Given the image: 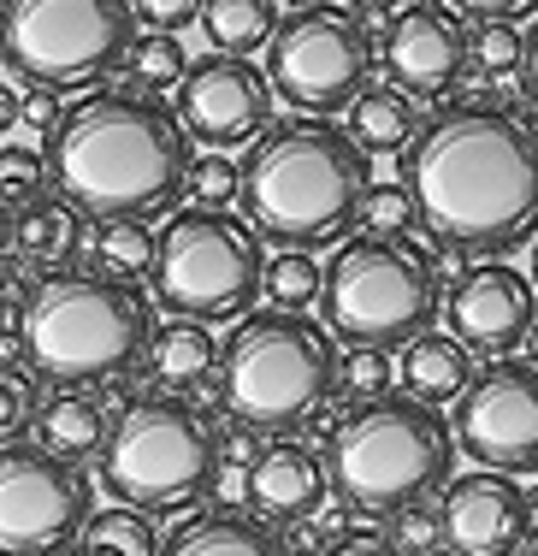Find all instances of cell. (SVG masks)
I'll return each instance as SVG.
<instances>
[{
    "label": "cell",
    "instance_id": "1",
    "mask_svg": "<svg viewBox=\"0 0 538 556\" xmlns=\"http://www.w3.org/2000/svg\"><path fill=\"white\" fill-rule=\"evenodd\" d=\"M432 243L467 261H503L538 237V125L497 101H456L397 154Z\"/></svg>",
    "mask_w": 538,
    "mask_h": 556
},
{
    "label": "cell",
    "instance_id": "2",
    "mask_svg": "<svg viewBox=\"0 0 538 556\" xmlns=\"http://www.w3.org/2000/svg\"><path fill=\"white\" fill-rule=\"evenodd\" d=\"M190 137L154 89H89L48 137V178L84 219H161L178 207Z\"/></svg>",
    "mask_w": 538,
    "mask_h": 556
},
{
    "label": "cell",
    "instance_id": "3",
    "mask_svg": "<svg viewBox=\"0 0 538 556\" xmlns=\"http://www.w3.org/2000/svg\"><path fill=\"white\" fill-rule=\"evenodd\" d=\"M238 202L248 225L279 249H325L356 231L373 161L356 149L337 118H279L243 154Z\"/></svg>",
    "mask_w": 538,
    "mask_h": 556
},
{
    "label": "cell",
    "instance_id": "4",
    "mask_svg": "<svg viewBox=\"0 0 538 556\" xmlns=\"http://www.w3.org/2000/svg\"><path fill=\"white\" fill-rule=\"evenodd\" d=\"M24 355L54 386H113L149 355L154 308L137 285L89 267L42 273L24 290Z\"/></svg>",
    "mask_w": 538,
    "mask_h": 556
},
{
    "label": "cell",
    "instance_id": "5",
    "mask_svg": "<svg viewBox=\"0 0 538 556\" xmlns=\"http://www.w3.org/2000/svg\"><path fill=\"white\" fill-rule=\"evenodd\" d=\"M214 386L219 408L243 432L291 439L296 427H308L332 403L337 343L308 314H284V308L243 314V326H231V338L219 343Z\"/></svg>",
    "mask_w": 538,
    "mask_h": 556
},
{
    "label": "cell",
    "instance_id": "6",
    "mask_svg": "<svg viewBox=\"0 0 538 556\" xmlns=\"http://www.w3.org/2000/svg\"><path fill=\"white\" fill-rule=\"evenodd\" d=\"M325 480L361 515H397L409 503L450 485L456 439L450 420L414 396H373L356 403L325 439Z\"/></svg>",
    "mask_w": 538,
    "mask_h": 556
},
{
    "label": "cell",
    "instance_id": "7",
    "mask_svg": "<svg viewBox=\"0 0 538 556\" xmlns=\"http://www.w3.org/2000/svg\"><path fill=\"white\" fill-rule=\"evenodd\" d=\"M332 338L361 343V350H409L420 332L444 314L438 278L426 273L420 249L402 237H367L349 231L320 267V302Z\"/></svg>",
    "mask_w": 538,
    "mask_h": 556
},
{
    "label": "cell",
    "instance_id": "8",
    "mask_svg": "<svg viewBox=\"0 0 538 556\" xmlns=\"http://www.w3.org/2000/svg\"><path fill=\"white\" fill-rule=\"evenodd\" d=\"M219 480V439L207 415L183 396H137L113 415V432L101 444V485L125 509H178L202 497Z\"/></svg>",
    "mask_w": 538,
    "mask_h": 556
},
{
    "label": "cell",
    "instance_id": "9",
    "mask_svg": "<svg viewBox=\"0 0 538 556\" xmlns=\"http://www.w3.org/2000/svg\"><path fill=\"white\" fill-rule=\"evenodd\" d=\"M260 231L226 207H178L154 231V302L172 320H238L260 296Z\"/></svg>",
    "mask_w": 538,
    "mask_h": 556
},
{
    "label": "cell",
    "instance_id": "10",
    "mask_svg": "<svg viewBox=\"0 0 538 556\" xmlns=\"http://www.w3.org/2000/svg\"><path fill=\"white\" fill-rule=\"evenodd\" d=\"M130 42H137L130 0H0V65L18 84H95L119 72Z\"/></svg>",
    "mask_w": 538,
    "mask_h": 556
},
{
    "label": "cell",
    "instance_id": "11",
    "mask_svg": "<svg viewBox=\"0 0 538 556\" xmlns=\"http://www.w3.org/2000/svg\"><path fill=\"white\" fill-rule=\"evenodd\" d=\"M379 42L356 7H308L272 30L267 42V84L308 118H337L373 84Z\"/></svg>",
    "mask_w": 538,
    "mask_h": 556
},
{
    "label": "cell",
    "instance_id": "12",
    "mask_svg": "<svg viewBox=\"0 0 538 556\" xmlns=\"http://www.w3.org/2000/svg\"><path fill=\"white\" fill-rule=\"evenodd\" d=\"M95 485L42 444H0V556H54L77 545Z\"/></svg>",
    "mask_w": 538,
    "mask_h": 556
},
{
    "label": "cell",
    "instance_id": "13",
    "mask_svg": "<svg viewBox=\"0 0 538 556\" xmlns=\"http://www.w3.org/2000/svg\"><path fill=\"white\" fill-rule=\"evenodd\" d=\"M456 432L474 468L491 473H538V367L497 355L491 367H474V379L456 396Z\"/></svg>",
    "mask_w": 538,
    "mask_h": 556
},
{
    "label": "cell",
    "instance_id": "14",
    "mask_svg": "<svg viewBox=\"0 0 538 556\" xmlns=\"http://www.w3.org/2000/svg\"><path fill=\"white\" fill-rule=\"evenodd\" d=\"M172 118L202 149H248L272 125V84L243 54H202L183 65L172 89Z\"/></svg>",
    "mask_w": 538,
    "mask_h": 556
},
{
    "label": "cell",
    "instance_id": "15",
    "mask_svg": "<svg viewBox=\"0 0 538 556\" xmlns=\"http://www.w3.org/2000/svg\"><path fill=\"white\" fill-rule=\"evenodd\" d=\"M390 84L414 101H450L467 84V24L456 7L438 0H409L379 36Z\"/></svg>",
    "mask_w": 538,
    "mask_h": 556
},
{
    "label": "cell",
    "instance_id": "16",
    "mask_svg": "<svg viewBox=\"0 0 538 556\" xmlns=\"http://www.w3.org/2000/svg\"><path fill=\"white\" fill-rule=\"evenodd\" d=\"M533 320H538V290H533V278L521 267H509V261H479V267H467L450 285V296H444V326H450V338L462 343L467 355H491V362L515 350Z\"/></svg>",
    "mask_w": 538,
    "mask_h": 556
},
{
    "label": "cell",
    "instance_id": "17",
    "mask_svg": "<svg viewBox=\"0 0 538 556\" xmlns=\"http://www.w3.org/2000/svg\"><path fill=\"white\" fill-rule=\"evenodd\" d=\"M438 521H444V545L456 556H515L521 533L533 521V497L509 473L474 468L444 485Z\"/></svg>",
    "mask_w": 538,
    "mask_h": 556
},
{
    "label": "cell",
    "instance_id": "18",
    "mask_svg": "<svg viewBox=\"0 0 538 556\" xmlns=\"http://www.w3.org/2000/svg\"><path fill=\"white\" fill-rule=\"evenodd\" d=\"M325 492H332L325 462L296 439H267L255 450L248 480H243V503L255 509V521H267V527H291V521L320 515Z\"/></svg>",
    "mask_w": 538,
    "mask_h": 556
},
{
    "label": "cell",
    "instance_id": "19",
    "mask_svg": "<svg viewBox=\"0 0 538 556\" xmlns=\"http://www.w3.org/2000/svg\"><path fill=\"white\" fill-rule=\"evenodd\" d=\"M30 427H36V444H42L48 456L89 462V456H101V444H107V432H113V408L89 386H60L48 403H36Z\"/></svg>",
    "mask_w": 538,
    "mask_h": 556
},
{
    "label": "cell",
    "instance_id": "20",
    "mask_svg": "<svg viewBox=\"0 0 538 556\" xmlns=\"http://www.w3.org/2000/svg\"><path fill=\"white\" fill-rule=\"evenodd\" d=\"M397 379H402V396L438 408V403H456L462 386L474 379V355H467L450 332H420L409 350H402Z\"/></svg>",
    "mask_w": 538,
    "mask_h": 556
},
{
    "label": "cell",
    "instance_id": "21",
    "mask_svg": "<svg viewBox=\"0 0 538 556\" xmlns=\"http://www.w3.org/2000/svg\"><path fill=\"white\" fill-rule=\"evenodd\" d=\"M420 101L402 96L397 84H367L356 101H349V137H356V149L373 161V154H402L409 142L420 137Z\"/></svg>",
    "mask_w": 538,
    "mask_h": 556
},
{
    "label": "cell",
    "instance_id": "22",
    "mask_svg": "<svg viewBox=\"0 0 538 556\" xmlns=\"http://www.w3.org/2000/svg\"><path fill=\"white\" fill-rule=\"evenodd\" d=\"M161 556H291V551L255 515H195L166 539Z\"/></svg>",
    "mask_w": 538,
    "mask_h": 556
},
{
    "label": "cell",
    "instance_id": "23",
    "mask_svg": "<svg viewBox=\"0 0 538 556\" xmlns=\"http://www.w3.org/2000/svg\"><path fill=\"white\" fill-rule=\"evenodd\" d=\"M77 219L65 202H30L24 214H12V261L18 267H30L36 278L42 273H60L65 261L77 255V243H84V231H77Z\"/></svg>",
    "mask_w": 538,
    "mask_h": 556
},
{
    "label": "cell",
    "instance_id": "24",
    "mask_svg": "<svg viewBox=\"0 0 538 556\" xmlns=\"http://www.w3.org/2000/svg\"><path fill=\"white\" fill-rule=\"evenodd\" d=\"M219 362V343L202 320H172V326H154L149 338V374L161 379L166 391H190L202 379H214Z\"/></svg>",
    "mask_w": 538,
    "mask_h": 556
},
{
    "label": "cell",
    "instance_id": "25",
    "mask_svg": "<svg viewBox=\"0 0 538 556\" xmlns=\"http://www.w3.org/2000/svg\"><path fill=\"white\" fill-rule=\"evenodd\" d=\"M202 36L214 42V54H255L279 30V0H202Z\"/></svg>",
    "mask_w": 538,
    "mask_h": 556
},
{
    "label": "cell",
    "instance_id": "26",
    "mask_svg": "<svg viewBox=\"0 0 538 556\" xmlns=\"http://www.w3.org/2000/svg\"><path fill=\"white\" fill-rule=\"evenodd\" d=\"M89 273L119 278V285H142V278L154 273L149 219H95V237H89Z\"/></svg>",
    "mask_w": 538,
    "mask_h": 556
},
{
    "label": "cell",
    "instance_id": "27",
    "mask_svg": "<svg viewBox=\"0 0 538 556\" xmlns=\"http://www.w3.org/2000/svg\"><path fill=\"white\" fill-rule=\"evenodd\" d=\"M77 556H161V533L142 509H89L84 533H77Z\"/></svg>",
    "mask_w": 538,
    "mask_h": 556
},
{
    "label": "cell",
    "instance_id": "28",
    "mask_svg": "<svg viewBox=\"0 0 538 556\" xmlns=\"http://www.w3.org/2000/svg\"><path fill=\"white\" fill-rule=\"evenodd\" d=\"M260 296L284 314H308L320 302V261L308 249H279L267 261V273H260Z\"/></svg>",
    "mask_w": 538,
    "mask_h": 556
},
{
    "label": "cell",
    "instance_id": "29",
    "mask_svg": "<svg viewBox=\"0 0 538 556\" xmlns=\"http://www.w3.org/2000/svg\"><path fill=\"white\" fill-rule=\"evenodd\" d=\"M521 60H527L521 24H474V36H467V72H479L485 84H509V77H521Z\"/></svg>",
    "mask_w": 538,
    "mask_h": 556
},
{
    "label": "cell",
    "instance_id": "30",
    "mask_svg": "<svg viewBox=\"0 0 538 556\" xmlns=\"http://www.w3.org/2000/svg\"><path fill=\"white\" fill-rule=\"evenodd\" d=\"M356 231L367 237H409L420 231V207H414V195L402 190V184H367V195H361V214H356Z\"/></svg>",
    "mask_w": 538,
    "mask_h": 556
},
{
    "label": "cell",
    "instance_id": "31",
    "mask_svg": "<svg viewBox=\"0 0 538 556\" xmlns=\"http://www.w3.org/2000/svg\"><path fill=\"white\" fill-rule=\"evenodd\" d=\"M125 65H130V84H137V89H178V77H183V65H190V54H183L178 36L149 30V36H137V42H130Z\"/></svg>",
    "mask_w": 538,
    "mask_h": 556
},
{
    "label": "cell",
    "instance_id": "32",
    "mask_svg": "<svg viewBox=\"0 0 538 556\" xmlns=\"http://www.w3.org/2000/svg\"><path fill=\"white\" fill-rule=\"evenodd\" d=\"M48 195V161L36 149H18V142H0V207L7 214H24L30 202Z\"/></svg>",
    "mask_w": 538,
    "mask_h": 556
},
{
    "label": "cell",
    "instance_id": "33",
    "mask_svg": "<svg viewBox=\"0 0 538 556\" xmlns=\"http://www.w3.org/2000/svg\"><path fill=\"white\" fill-rule=\"evenodd\" d=\"M390 379H397V367H390L385 350H361V343H349L344 355H337V396H349V403H373V396L390 391Z\"/></svg>",
    "mask_w": 538,
    "mask_h": 556
},
{
    "label": "cell",
    "instance_id": "34",
    "mask_svg": "<svg viewBox=\"0 0 538 556\" xmlns=\"http://www.w3.org/2000/svg\"><path fill=\"white\" fill-rule=\"evenodd\" d=\"M238 184H243V172H238L231 154H219V149L190 154V172H183L190 207H231V202H238Z\"/></svg>",
    "mask_w": 538,
    "mask_h": 556
},
{
    "label": "cell",
    "instance_id": "35",
    "mask_svg": "<svg viewBox=\"0 0 538 556\" xmlns=\"http://www.w3.org/2000/svg\"><path fill=\"white\" fill-rule=\"evenodd\" d=\"M36 420V379L0 362V444H18Z\"/></svg>",
    "mask_w": 538,
    "mask_h": 556
},
{
    "label": "cell",
    "instance_id": "36",
    "mask_svg": "<svg viewBox=\"0 0 538 556\" xmlns=\"http://www.w3.org/2000/svg\"><path fill=\"white\" fill-rule=\"evenodd\" d=\"M385 539H390L402 556H420V551L444 545V521H438V509L420 497V503H409V509H397V527H390Z\"/></svg>",
    "mask_w": 538,
    "mask_h": 556
},
{
    "label": "cell",
    "instance_id": "37",
    "mask_svg": "<svg viewBox=\"0 0 538 556\" xmlns=\"http://www.w3.org/2000/svg\"><path fill=\"white\" fill-rule=\"evenodd\" d=\"M130 18L149 24V30L178 36V30H190V24L202 18V0H130Z\"/></svg>",
    "mask_w": 538,
    "mask_h": 556
},
{
    "label": "cell",
    "instance_id": "38",
    "mask_svg": "<svg viewBox=\"0 0 538 556\" xmlns=\"http://www.w3.org/2000/svg\"><path fill=\"white\" fill-rule=\"evenodd\" d=\"M60 118H65V108H60V89L30 84V89L18 96V125L30 130V137H54V130H60Z\"/></svg>",
    "mask_w": 538,
    "mask_h": 556
},
{
    "label": "cell",
    "instance_id": "39",
    "mask_svg": "<svg viewBox=\"0 0 538 556\" xmlns=\"http://www.w3.org/2000/svg\"><path fill=\"white\" fill-rule=\"evenodd\" d=\"M450 7L474 24H521L538 12V0H450Z\"/></svg>",
    "mask_w": 538,
    "mask_h": 556
},
{
    "label": "cell",
    "instance_id": "40",
    "mask_svg": "<svg viewBox=\"0 0 538 556\" xmlns=\"http://www.w3.org/2000/svg\"><path fill=\"white\" fill-rule=\"evenodd\" d=\"M320 556H402V551L390 545L385 533H373V527H349V533L325 539V551H320Z\"/></svg>",
    "mask_w": 538,
    "mask_h": 556
},
{
    "label": "cell",
    "instance_id": "41",
    "mask_svg": "<svg viewBox=\"0 0 538 556\" xmlns=\"http://www.w3.org/2000/svg\"><path fill=\"white\" fill-rule=\"evenodd\" d=\"M521 77H527V101L538 108V24L527 30V60H521Z\"/></svg>",
    "mask_w": 538,
    "mask_h": 556
},
{
    "label": "cell",
    "instance_id": "42",
    "mask_svg": "<svg viewBox=\"0 0 538 556\" xmlns=\"http://www.w3.org/2000/svg\"><path fill=\"white\" fill-rule=\"evenodd\" d=\"M7 130H18V89L0 84V137H7Z\"/></svg>",
    "mask_w": 538,
    "mask_h": 556
},
{
    "label": "cell",
    "instance_id": "43",
    "mask_svg": "<svg viewBox=\"0 0 538 556\" xmlns=\"http://www.w3.org/2000/svg\"><path fill=\"white\" fill-rule=\"evenodd\" d=\"M515 556H538V515L527 521V533H521V545H515Z\"/></svg>",
    "mask_w": 538,
    "mask_h": 556
},
{
    "label": "cell",
    "instance_id": "44",
    "mask_svg": "<svg viewBox=\"0 0 538 556\" xmlns=\"http://www.w3.org/2000/svg\"><path fill=\"white\" fill-rule=\"evenodd\" d=\"M521 350H527V367H538V320L527 326V338H521Z\"/></svg>",
    "mask_w": 538,
    "mask_h": 556
},
{
    "label": "cell",
    "instance_id": "45",
    "mask_svg": "<svg viewBox=\"0 0 538 556\" xmlns=\"http://www.w3.org/2000/svg\"><path fill=\"white\" fill-rule=\"evenodd\" d=\"M7 249H12V214L0 207V255H7Z\"/></svg>",
    "mask_w": 538,
    "mask_h": 556
},
{
    "label": "cell",
    "instance_id": "46",
    "mask_svg": "<svg viewBox=\"0 0 538 556\" xmlns=\"http://www.w3.org/2000/svg\"><path fill=\"white\" fill-rule=\"evenodd\" d=\"M349 7H356V12H367V7H379V12H385V7H409V0H349Z\"/></svg>",
    "mask_w": 538,
    "mask_h": 556
},
{
    "label": "cell",
    "instance_id": "47",
    "mask_svg": "<svg viewBox=\"0 0 538 556\" xmlns=\"http://www.w3.org/2000/svg\"><path fill=\"white\" fill-rule=\"evenodd\" d=\"M308 7H320V0H279V12H308Z\"/></svg>",
    "mask_w": 538,
    "mask_h": 556
},
{
    "label": "cell",
    "instance_id": "48",
    "mask_svg": "<svg viewBox=\"0 0 538 556\" xmlns=\"http://www.w3.org/2000/svg\"><path fill=\"white\" fill-rule=\"evenodd\" d=\"M527 278H533V290H538V237H533V273Z\"/></svg>",
    "mask_w": 538,
    "mask_h": 556
},
{
    "label": "cell",
    "instance_id": "49",
    "mask_svg": "<svg viewBox=\"0 0 538 556\" xmlns=\"http://www.w3.org/2000/svg\"><path fill=\"white\" fill-rule=\"evenodd\" d=\"M420 556H456L450 545H432V551H420Z\"/></svg>",
    "mask_w": 538,
    "mask_h": 556
},
{
    "label": "cell",
    "instance_id": "50",
    "mask_svg": "<svg viewBox=\"0 0 538 556\" xmlns=\"http://www.w3.org/2000/svg\"><path fill=\"white\" fill-rule=\"evenodd\" d=\"M54 556H65V551H54Z\"/></svg>",
    "mask_w": 538,
    "mask_h": 556
}]
</instances>
